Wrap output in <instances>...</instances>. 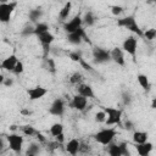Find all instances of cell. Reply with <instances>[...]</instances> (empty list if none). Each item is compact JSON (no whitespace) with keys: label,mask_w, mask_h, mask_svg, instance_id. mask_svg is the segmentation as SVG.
<instances>
[{"label":"cell","mask_w":156,"mask_h":156,"mask_svg":"<svg viewBox=\"0 0 156 156\" xmlns=\"http://www.w3.org/2000/svg\"><path fill=\"white\" fill-rule=\"evenodd\" d=\"M117 26L130 30L132 33L136 34L138 37H143V35H144V32H143L141 28L139 27V24H138V22H136V20H135V16H134V15L118 18V20H117Z\"/></svg>","instance_id":"obj_1"},{"label":"cell","mask_w":156,"mask_h":156,"mask_svg":"<svg viewBox=\"0 0 156 156\" xmlns=\"http://www.w3.org/2000/svg\"><path fill=\"white\" fill-rule=\"evenodd\" d=\"M117 135V130L115 128H104L101 130H99L98 133H95L94 139L95 141H98L99 144L106 146L108 145L111 141H113L115 136Z\"/></svg>","instance_id":"obj_2"},{"label":"cell","mask_w":156,"mask_h":156,"mask_svg":"<svg viewBox=\"0 0 156 156\" xmlns=\"http://www.w3.org/2000/svg\"><path fill=\"white\" fill-rule=\"evenodd\" d=\"M16 7H17V1L0 4V21L2 23H9Z\"/></svg>","instance_id":"obj_3"},{"label":"cell","mask_w":156,"mask_h":156,"mask_svg":"<svg viewBox=\"0 0 156 156\" xmlns=\"http://www.w3.org/2000/svg\"><path fill=\"white\" fill-rule=\"evenodd\" d=\"M67 41L73 44V45H79L82 41H85L88 44H91L89 37L87 35L85 30L83 29V27H80L79 29H77L76 32H72V33H68L67 34Z\"/></svg>","instance_id":"obj_4"},{"label":"cell","mask_w":156,"mask_h":156,"mask_svg":"<svg viewBox=\"0 0 156 156\" xmlns=\"http://www.w3.org/2000/svg\"><path fill=\"white\" fill-rule=\"evenodd\" d=\"M102 110L106 112V124L107 126H113V124H121V118H122V110L116 108V107H102Z\"/></svg>","instance_id":"obj_5"},{"label":"cell","mask_w":156,"mask_h":156,"mask_svg":"<svg viewBox=\"0 0 156 156\" xmlns=\"http://www.w3.org/2000/svg\"><path fill=\"white\" fill-rule=\"evenodd\" d=\"M93 61L98 65H101V63H106L108 61H112L111 60V51L104 49V48H94L93 49Z\"/></svg>","instance_id":"obj_6"},{"label":"cell","mask_w":156,"mask_h":156,"mask_svg":"<svg viewBox=\"0 0 156 156\" xmlns=\"http://www.w3.org/2000/svg\"><path fill=\"white\" fill-rule=\"evenodd\" d=\"M136 48H138V39L134 35H129L127 37L123 43H122V49L123 51H126L127 54H129L133 60L135 61V57H136Z\"/></svg>","instance_id":"obj_7"},{"label":"cell","mask_w":156,"mask_h":156,"mask_svg":"<svg viewBox=\"0 0 156 156\" xmlns=\"http://www.w3.org/2000/svg\"><path fill=\"white\" fill-rule=\"evenodd\" d=\"M7 140V145L9 147L15 152V154H20L22 150V145H23V136L17 134V133H11L6 136Z\"/></svg>","instance_id":"obj_8"},{"label":"cell","mask_w":156,"mask_h":156,"mask_svg":"<svg viewBox=\"0 0 156 156\" xmlns=\"http://www.w3.org/2000/svg\"><path fill=\"white\" fill-rule=\"evenodd\" d=\"M82 24H83V18L79 15H77L68 22L63 23V30L68 34V33H72V32H76L77 29H79L82 27Z\"/></svg>","instance_id":"obj_9"},{"label":"cell","mask_w":156,"mask_h":156,"mask_svg":"<svg viewBox=\"0 0 156 156\" xmlns=\"http://www.w3.org/2000/svg\"><path fill=\"white\" fill-rule=\"evenodd\" d=\"M71 107L72 108H74V110H77V111H80V112H83V111H85V108H87V105H88V99L85 98V96H83V95H80V94H76L73 98H72V101H71Z\"/></svg>","instance_id":"obj_10"},{"label":"cell","mask_w":156,"mask_h":156,"mask_svg":"<svg viewBox=\"0 0 156 156\" xmlns=\"http://www.w3.org/2000/svg\"><path fill=\"white\" fill-rule=\"evenodd\" d=\"M49 113L52 116H57L61 117L65 113V101L61 98H57L52 101L50 108H49Z\"/></svg>","instance_id":"obj_11"},{"label":"cell","mask_w":156,"mask_h":156,"mask_svg":"<svg viewBox=\"0 0 156 156\" xmlns=\"http://www.w3.org/2000/svg\"><path fill=\"white\" fill-rule=\"evenodd\" d=\"M27 94H28V98L30 101H35V100H39L41 99L43 96H45L48 94V89L41 87V85H37L34 88H30L27 90Z\"/></svg>","instance_id":"obj_12"},{"label":"cell","mask_w":156,"mask_h":156,"mask_svg":"<svg viewBox=\"0 0 156 156\" xmlns=\"http://www.w3.org/2000/svg\"><path fill=\"white\" fill-rule=\"evenodd\" d=\"M123 52L124 51L121 48H113L111 50V60L116 65H118L121 67H124L126 66V58H124V54Z\"/></svg>","instance_id":"obj_13"},{"label":"cell","mask_w":156,"mask_h":156,"mask_svg":"<svg viewBox=\"0 0 156 156\" xmlns=\"http://www.w3.org/2000/svg\"><path fill=\"white\" fill-rule=\"evenodd\" d=\"M17 62H18L17 56H16L15 54H11L10 56H7L6 58H4V60L1 61V68L5 69V71L12 72L13 68H15V66L17 65Z\"/></svg>","instance_id":"obj_14"},{"label":"cell","mask_w":156,"mask_h":156,"mask_svg":"<svg viewBox=\"0 0 156 156\" xmlns=\"http://www.w3.org/2000/svg\"><path fill=\"white\" fill-rule=\"evenodd\" d=\"M77 93L83 95V96H85L87 99H93L95 96L93 88L89 84H85V83H80V84L77 85Z\"/></svg>","instance_id":"obj_15"},{"label":"cell","mask_w":156,"mask_h":156,"mask_svg":"<svg viewBox=\"0 0 156 156\" xmlns=\"http://www.w3.org/2000/svg\"><path fill=\"white\" fill-rule=\"evenodd\" d=\"M136 152L138 155L140 156H147L151 151H152V143H149V141H145V143H141V144H136Z\"/></svg>","instance_id":"obj_16"},{"label":"cell","mask_w":156,"mask_h":156,"mask_svg":"<svg viewBox=\"0 0 156 156\" xmlns=\"http://www.w3.org/2000/svg\"><path fill=\"white\" fill-rule=\"evenodd\" d=\"M79 147H80V141L78 139H71L66 144V151L69 155H73V156L79 152Z\"/></svg>","instance_id":"obj_17"},{"label":"cell","mask_w":156,"mask_h":156,"mask_svg":"<svg viewBox=\"0 0 156 156\" xmlns=\"http://www.w3.org/2000/svg\"><path fill=\"white\" fill-rule=\"evenodd\" d=\"M106 151L111 156H123L121 144H116L113 141H111L108 145H106Z\"/></svg>","instance_id":"obj_18"},{"label":"cell","mask_w":156,"mask_h":156,"mask_svg":"<svg viewBox=\"0 0 156 156\" xmlns=\"http://www.w3.org/2000/svg\"><path fill=\"white\" fill-rule=\"evenodd\" d=\"M37 38H38V40L40 41V44L41 45H51L52 44V41L55 40V37H54V34L52 33H50L49 30L48 32H44V33H40V34H38L37 35Z\"/></svg>","instance_id":"obj_19"},{"label":"cell","mask_w":156,"mask_h":156,"mask_svg":"<svg viewBox=\"0 0 156 156\" xmlns=\"http://www.w3.org/2000/svg\"><path fill=\"white\" fill-rule=\"evenodd\" d=\"M136 80H138L139 85H140L145 91H150V89H151V84H150V80H149V78H147L146 74L139 73V74L136 76Z\"/></svg>","instance_id":"obj_20"},{"label":"cell","mask_w":156,"mask_h":156,"mask_svg":"<svg viewBox=\"0 0 156 156\" xmlns=\"http://www.w3.org/2000/svg\"><path fill=\"white\" fill-rule=\"evenodd\" d=\"M147 133L146 132H141V130H135L133 133V140L135 144H141V143H145L147 141Z\"/></svg>","instance_id":"obj_21"},{"label":"cell","mask_w":156,"mask_h":156,"mask_svg":"<svg viewBox=\"0 0 156 156\" xmlns=\"http://www.w3.org/2000/svg\"><path fill=\"white\" fill-rule=\"evenodd\" d=\"M43 16V11L40 7H37V9H32L29 12H28V18L30 22L33 23H38V20Z\"/></svg>","instance_id":"obj_22"},{"label":"cell","mask_w":156,"mask_h":156,"mask_svg":"<svg viewBox=\"0 0 156 156\" xmlns=\"http://www.w3.org/2000/svg\"><path fill=\"white\" fill-rule=\"evenodd\" d=\"M71 10H72V2H71V1H67V2L63 5V7L60 10V13H58L60 21H65V20L68 17Z\"/></svg>","instance_id":"obj_23"},{"label":"cell","mask_w":156,"mask_h":156,"mask_svg":"<svg viewBox=\"0 0 156 156\" xmlns=\"http://www.w3.org/2000/svg\"><path fill=\"white\" fill-rule=\"evenodd\" d=\"M40 152V143H30L26 150V155L27 156H34V155H38Z\"/></svg>","instance_id":"obj_24"},{"label":"cell","mask_w":156,"mask_h":156,"mask_svg":"<svg viewBox=\"0 0 156 156\" xmlns=\"http://www.w3.org/2000/svg\"><path fill=\"white\" fill-rule=\"evenodd\" d=\"M82 18H83V24H85L87 27L94 26V24H95V21H96V17L94 16V13H93L91 11L85 12L84 17H82Z\"/></svg>","instance_id":"obj_25"},{"label":"cell","mask_w":156,"mask_h":156,"mask_svg":"<svg viewBox=\"0 0 156 156\" xmlns=\"http://www.w3.org/2000/svg\"><path fill=\"white\" fill-rule=\"evenodd\" d=\"M68 80H69L71 84L78 85V84L83 83V80H84V76H83L80 72H73V73L68 77Z\"/></svg>","instance_id":"obj_26"},{"label":"cell","mask_w":156,"mask_h":156,"mask_svg":"<svg viewBox=\"0 0 156 156\" xmlns=\"http://www.w3.org/2000/svg\"><path fill=\"white\" fill-rule=\"evenodd\" d=\"M63 133V124L62 123H54L51 127H50V134L55 138L57 136L58 134Z\"/></svg>","instance_id":"obj_27"},{"label":"cell","mask_w":156,"mask_h":156,"mask_svg":"<svg viewBox=\"0 0 156 156\" xmlns=\"http://www.w3.org/2000/svg\"><path fill=\"white\" fill-rule=\"evenodd\" d=\"M44 62H45V68H46L51 74H55V73H56V65H55L54 58L48 57V58L44 60Z\"/></svg>","instance_id":"obj_28"},{"label":"cell","mask_w":156,"mask_h":156,"mask_svg":"<svg viewBox=\"0 0 156 156\" xmlns=\"http://www.w3.org/2000/svg\"><path fill=\"white\" fill-rule=\"evenodd\" d=\"M49 30V26L44 22H38L35 23V27H34V34L38 35L40 33H44V32H48Z\"/></svg>","instance_id":"obj_29"},{"label":"cell","mask_w":156,"mask_h":156,"mask_svg":"<svg viewBox=\"0 0 156 156\" xmlns=\"http://www.w3.org/2000/svg\"><path fill=\"white\" fill-rule=\"evenodd\" d=\"M21 130H22V133L24 134V135H27V136H33V135H37V133H38V130L34 128V127H32V126H22L21 127Z\"/></svg>","instance_id":"obj_30"},{"label":"cell","mask_w":156,"mask_h":156,"mask_svg":"<svg viewBox=\"0 0 156 156\" xmlns=\"http://www.w3.org/2000/svg\"><path fill=\"white\" fill-rule=\"evenodd\" d=\"M69 58L74 62H79L83 58V51L82 50H74L69 52Z\"/></svg>","instance_id":"obj_31"},{"label":"cell","mask_w":156,"mask_h":156,"mask_svg":"<svg viewBox=\"0 0 156 156\" xmlns=\"http://www.w3.org/2000/svg\"><path fill=\"white\" fill-rule=\"evenodd\" d=\"M132 100H133V98L129 91H127V90L122 91V102L124 106H129L132 104Z\"/></svg>","instance_id":"obj_32"},{"label":"cell","mask_w":156,"mask_h":156,"mask_svg":"<svg viewBox=\"0 0 156 156\" xmlns=\"http://www.w3.org/2000/svg\"><path fill=\"white\" fill-rule=\"evenodd\" d=\"M60 146H62V144H61L60 141H57L56 139H55L54 141H48V143H46V149H48V151H50V152L55 151V150L58 149Z\"/></svg>","instance_id":"obj_33"},{"label":"cell","mask_w":156,"mask_h":156,"mask_svg":"<svg viewBox=\"0 0 156 156\" xmlns=\"http://www.w3.org/2000/svg\"><path fill=\"white\" fill-rule=\"evenodd\" d=\"M145 39L147 40H154L156 38V29L155 28H149L144 32V35H143Z\"/></svg>","instance_id":"obj_34"},{"label":"cell","mask_w":156,"mask_h":156,"mask_svg":"<svg viewBox=\"0 0 156 156\" xmlns=\"http://www.w3.org/2000/svg\"><path fill=\"white\" fill-rule=\"evenodd\" d=\"M32 34H34V27L30 26V24L24 26V28L21 30V35H22V37H29V35H32Z\"/></svg>","instance_id":"obj_35"},{"label":"cell","mask_w":156,"mask_h":156,"mask_svg":"<svg viewBox=\"0 0 156 156\" xmlns=\"http://www.w3.org/2000/svg\"><path fill=\"white\" fill-rule=\"evenodd\" d=\"M106 118H107V116H106V112L104 110L95 113V121L98 123H105L106 122Z\"/></svg>","instance_id":"obj_36"},{"label":"cell","mask_w":156,"mask_h":156,"mask_svg":"<svg viewBox=\"0 0 156 156\" xmlns=\"http://www.w3.org/2000/svg\"><path fill=\"white\" fill-rule=\"evenodd\" d=\"M23 71H24V66H23V62L18 60V62H17V65L15 66V68H13L12 73H15L16 76H20V74H22V73H23Z\"/></svg>","instance_id":"obj_37"},{"label":"cell","mask_w":156,"mask_h":156,"mask_svg":"<svg viewBox=\"0 0 156 156\" xmlns=\"http://www.w3.org/2000/svg\"><path fill=\"white\" fill-rule=\"evenodd\" d=\"M111 12L115 16H119L123 12V7L119 6V5H113V6H111Z\"/></svg>","instance_id":"obj_38"},{"label":"cell","mask_w":156,"mask_h":156,"mask_svg":"<svg viewBox=\"0 0 156 156\" xmlns=\"http://www.w3.org/2000/svg\"><path fill=\"white\" fill-rule=\"evenodd\" d=\"M79 63H80V66H82V67H83L85 71H89V72H94V68H93V67H91V66H90V65H89V63H88V62H87L84 58H82V60L79 61Z\"/></svg>","instance_id":"obj_39"},{"label":"cell","mask_w":156,"mask_h":156,"mask_svg":"<svg viewBox=\"0 0 156 156\" xmlns=\"http://www.w3.org/2000/svg\"><path fill=\"white\" fill-rule=\"evenodd\" d=\"M79 152L80 154H87V152H90V145L85 144V143H82L80 141V147H79Z\"/></svg>","instance_id":"obj_40"},{"label":"cell","mask_w":156,"mask_h":156,"mask_svg":"<svg viewBox=\"0 0 156 156\" xmlns=\"http://www.w3.org/2000/svg\"><path fill=\"white\" fill-rule=\"evenodd\" d=\"M124 129H127V130H134V124H133V122L132 121H129V119H127L126 122H124V127H123Z\"/></svg>","instance_id":"obj_41"},{"label":"cell","mask_w":156,"mask_h":156,"mask_svg":"<svg viewBox=\"0 0 156 156\" xmlns=\"http://www.w3.org/2000/svg\"><path fill=\"white\" fill-rule=\"evenodd\" d=\"M37 139H38V141H39L40 144H46V143H48L46 138H45L40 132H38V133H37Z\"/></svg>","instance_id":"obj_42"},{"label":"cell","mask_w":156,"mask_h":156,"mask_svg":"<svg viewBox=\"0 0 156 156\" xmlns=\"http://www.w3.org/2000/svg\"><path fill=\"white\" fill-rule=\"evenodd\" d=\"M2 84H4L5 87H11V85L13 84V80H12L11 78H5L4 82H2Z\"/></svg>","instance_id":"obj_43"},{"label":"cell","mask_w":156,"mask_h":156,"mask_svg":"<svg viewBox=\"0 0 156 156\" xmlns=\"http://www.w3.org/2000/svg\"><path fill=\"white\" fill-rule=\"evenodd\" d=\"M55 139L62 144V143H63V140H65V134H63V133H61V134H58L57 136H55Z\"/></svg>","instance_id":"obj_44"},{"label":"cell","mask_w":156,"mask_h":156,"mask_svg":"<svg viewBox=\"0 0 156 156\" xmlns=\"http://www.w3.org/2000/svg\"><path fill=\"white\" fill-rule=\"evenodd\" d=\"M5 149V141H4V138H0V152H2Z\"/></svg>","instance_id":"obj_45"},{"label":"cell","mask_w":156,"mask_h":156,"mask_svg":"<svg viewBox=\"0 0 156 156\" xmlns=\"http://www.w3.org/2000/svg\"><path fill=\"white\" fill-rule=\"evenodd\" d=\"M151 108L156 110V98H154V99L151 100Z\"/></svg>","instance_id":"obj_46"},{"label":"cell","mask_w":156,"mask_h":156,"mask_svg":"<svg viewBox=\"0 0 156 156\" xmlns=\"http://www.w3.org/2000/svg\"><path fill=\"white\" fill-rule=\"evenodd\" d=\"M22 113H24V115H30V111H27V110H23V111H22Z\"/></svg>","instance_id":"obj_47"},{"label":"cell","mask_w":156,"mask_h":156,"mask_svg":"<svg viewBox=\"0 0 156 156\" xmlns=\"http://www.w3.org/2000/svg\"><path fill=\"white\" fill-rule=\"evenodd\" d=\"M4 2H7V0H0V4H4Z\"/></svg>","instance_id":"obj_48"},{"label":"cell","mask_w":156,"mask_h":156,"mask_svg":"<svg viewBox=\"0 0 156 156\" xmlns=\"http://www.w3.org/2000/svg\"><path fill=\"white\" fill-rule=\"evenodd\" d=\"M149 2H156V0H149Z\"/></svg>","instance_id":"obj_49"}]
</instances>
